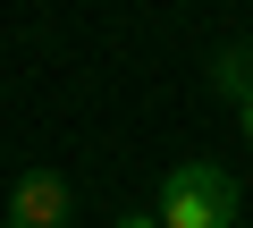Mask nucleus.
<instances>
[{
  "label": "nucleus",
  "mask_w": 253,
  "mask_h": 228,
  "mask_svg": "<svg viewBox=\"0 0 253 228\" xmlns=\"http://www.w3.org/2000/svg\"><path fill=\"white\" fill-rule=\"evenodd\" d=\"M236 119H245V136H253V93H236Z\"/></svg>",
  "instance_id": "39448f33"
},
{
  "label": "nucleus",
  "mask_w": 253,
  "mask_h": 228,
  "mask_svg": "<svg viewBox=\"0 0 253 228\" xmlns=\"http://www.w3.org/2000/svg\"><path fill=\"white\" fill-rule=\"evenodd\" d=\"M236 178L219 169V161H177L169 178H161V228H236Z\"/></svg>",
  "instance_id": "f257e3e1"
},
{
  "label": "nucleus",
  "mask_w": 253,
  "mask_h": 228,
  "mask_svg": "<svg viewBox=\"0 0 253 228\" xmlns=\"http://www.w3.org/2000/svg\"><path fill=\"white\" fill-rule=\"evenodd\" d=\"M211 85H219L228 101H236V93H253V59H245V51H219V59H211Z\"/></svg>",
  "instance_id": "7ed1b4c3"
},
{
  "label": "nucleus",
  "mask_w": 253,
  "mask_h": 228,
  "mask_svg": "<svg viewBox=\"0 0 253 228\" xmlns=\"http://www.w3.org/2000/svg\"><path fill=\"white\" fill-rule=\"evenodd\" d=\"M9 228H68V186L51 169H26L9 186Z\"/></svg>",
  "instance_id": "f03ea898"
},
{
  "label": "nucleus",
  "mask_w": 253,
  "mask_h": 228,
  "mask_svg": "<svg viewBox=\"0 0 253 228\" xmlns=\"http://www.w3.org/2000/svg\"><path fill=\"white\" fill-rule=\"evenodd\" d=\"M118 228H161V211H118Z\"/></svg>",
  "instance_id": "20e7f679"
}]
</instances>
